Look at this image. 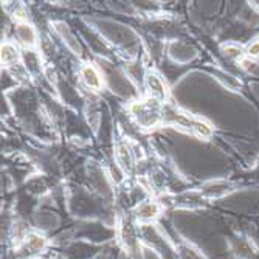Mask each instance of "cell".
I'll use <instances>...</instances> for the list:
<instances>
[{
    "label": "cell",
    "instance_id": "obj_1",
    "mask_svg": "<svg viewBox=\"0 0 259 259\" xmlns=\"http://www.w3.org/2000/svg\"><path fill=\"white\" fill-rule=\"evenodd\" d=\"M158 101H137L131 106V112L141 127H152L160 120V109L157 106Z\"/></svg>",
    "mask_w": 259,
    "mask_h": 259
},
{
    "label": "cell",
    "instance_id": "obj_2",
    "mask_svg": "<svg viewBox=\"0 0 259 259\" xmlns=\"http://www.w3.org/2000/svg\"><path fill=\"white\" fill-rule=\"evenodd\" d=\"M145 84H146V89L149 92V95L152 97V100L155 101H164L168 97V89H166V84L164 81L157 75V73H148L146 78H145Z\"/></svg>",
    "mask_w": 259,
    "mask_h": 259
},
{
    "label": "cell",
    "instance_id": "obj_3",
    "mask_svg": "<svg viewBox=\"0 0 259 259\" xmlns=\"http://www.w3.org/2000/svg\"><path fill=\"white\" fill-rule=\"evenodd\" d=\"M53 27H55V31H56V33L59 34V37L65 42V45L68 47V49L72 50L75 55L79 56V55L82 53L81 45H79L76 36L72 33V30L68 28L67 23H64V22H55V23H53Z\"/></svg>",
    "mask_w": 259,
    "mask_h": 259
},
{
    "label": "cell",
    "instance_id": "obj_4",
    "mask_svg": "<svg viewBox=\"0 0 259 259\" xmlns=\"http://www.w3.org/2000/svg\"><path fill=\"white\" fill-rule=\"evenodd\" d=\"M16 36H17L19 42L23 47H27V49H31V47H34L37 44V33H36L34 27L27 22L17 23L16 25Z\"/></svg>",
    "mask_w": 259,
    "mask_h": 259
},
{
    "label": "cell",
    "instance_id": "obj_5",
    "mask_svg": "<svg viewBox=\"0 0 259 259\" xmlns=\"http://www.w3.org/2000/svg\"><path fill=\"white\" fill-rule=\"evenodd\" d=\"M115 155H116V163H118V166L123 172L126 174H131L132 169H134V154H132V149L124 145V143H120L115 149Z\"/></svg>",
    "mask_w": 259,
    "mask_h": 259
},
{
    "label": "cell",
    "instance_id": "obj_6",
    "mask_svg": "<svg viewBox=\"0 0 259 259\" xmlns=\"http://www.w3.org/2000/svg\"><path fill=\"white\" fill-rule=\"evenodd\" d=\"M158 214H160V205L152 200H146L143 203H140L135 209V216L140 221H145V222L154 221Z\"/></svg>",
    "mask_w": 259,
    "mask_h": 259
},
{
    "label": "cell",
    "instance_id": "obj_7",
    "mask_svg": "<svg viewBox=\"0 0 259 259\" xmlns=\"http://www.w3.org/2000/svg\"><path fill=\"white\" fill-rule=\"evenodd\" d=\"M81 78L84 81V84L90 89H95V90H100L103 87V78L101 75L97 72V68L90 65V64H85L81 67Z\"/></svg>",
    "mask_w": 259,
    "mask_h": 259
},
{
    "label": "cell",
    "instance_id": "obj_8",
    "mask_svg": "<svg viewBox=\"0 0 259 259\" xmlns=\"http://www.w3.org/2000/svg\"><path fill=\"white\" fill-rule=\"evenodd\" d=\"M2 64L4 65H16V62L20 59V55H19V50L17 47L11 42H5L2 44Z\"/></svg>",
    "mask_w": 259,
    "mask_h": 259
},
{
    "label": "cell",
    "instance_id": "obj_9",
    "mask_svg": "<svg viewBox=\"0 0 259 259\" xmlns=\"http://www.w3.org/2000/svg\"><path fill=\"white\" fill-rule=\"evenodd\" d=\"M45 245H47V239L39 236V234H30L25 242L28 253H39L45 248Z\"/></svg>",
    "mask_w": 259,
    "mask_h": 259
},
{
    "label": "cell",
    "instance_id": "obj_10",
    "mask_svg": "<svg viewBox=\"0 0 259 259\" xmlns=\"http://www.w3.org/2000/svg\"><path fill=\"white\" fill-rule=\"evenodd\" d=\"M193 132H196V135L200 138H209L211 134H213V131H211V127L206 123L197 118H193Z\"/></svg>",
    "mask_w": 259,
    "mask_h": 259
},
{
    "label": "cell",
    "instance_id": "obj_11",
    "mask_svg": "<svg viewBox=\"0 0 259 259\" xmlns=\"http://www.w3.org/2000/svg\"><path fill=\"white\" fill-rule=\"evenodd\" d=\"M23 61H25V64H27L25 67L30 70V72H39L40 70V61L36 53L27 50L25 55H23Z\"/></svg>",
    "mask_w": 259,
    "mask_h": 259
},
{
    "label": "cell",
    "instance_id": "obj_12",
    "mask_svg": "<svg viewBox=\"0 0 259 259\" xmlns=\"http://www.w3.org/2000/svg\"><path fill=\"white\" fill-rule=\"evenodd\" d=\"M228 191V183H222V182H216V183H211L205 188V193L211 197H216L221 196L224 193Z\"/></svg>",
    "mask_w": 259,
    "mask_h": 259
},
{
    "label": "cell",
    "instance_id": "obj_13",
    "mask_svg": "<svg viewBox=\"0 0 259 259\" xmlns=\"http://www.w3.org/2000/svg\"><path fill=\"white\" fill-rule=\"evenodd\" d=\"M87 120H89V124L92 126L93 131H98V124H100V112H98V107L95 104H90L89 109H87Z\"/></svg>",
    "mask_w": 259,
    "mask_h": 259
},
{
    "label": "cell",
    "instance_id": "obj_14",
    "mask_svg": "<svg viewBox=\"0 0 259 259\" xmlns=\"http://www.w3.org/2000/svg\"><path fill=\"white\" fill-rule=\"evenodd\" d=\"M241 64H242V67L247 70L248 73H251V75H259V64H256V62H253V61H250V59H242Z\"/></svg>",
    "mask_w": 259,
    "mask_h": 259
},
{
    "label": "cell",
    "instance_id": "obj_15",
    "mask_svg": "<svg viewBox=\"0 0 259 259\" xmlns=\"http://www.w3.org/2000/svg\"><path fill=\"white\" fill-rule=\"evenodd\" d=\"M225 55L231 59H241L242 61V50L239 49V47H227Z\"/></svg>",
    "mask_w": 259,
    "mask_h": 259
},
{
    "label": "cell",
    "instance_id": "obj_16",
    "mask_svg": "<svg viewBox=\"0 0 259 259\" xmlns=\"http://www.w3.org/2000/svg\"><path fill=\"white\" fill-rule=\"evenodd\" d=\"M216 75H218V76H219V79H221V81H224V82L227 84V87H230V89H233V87H236V85H238V81L234 79L233 76L227 75V73H222V72H216Z\"/></svg>",
    "mask_w": 259,
    "mask_h": 259
},
{
    "label": "cell",
    "instance_id": "obj_17",
    "mask_svg": "<svg viewBox=\"0 0 259 259\" xmlns=\"http://www.w3.org/2000/svg\"><path fill=\"white\" fill-rule=\"evenodd\" d=\"M247 55L250 58H259V39L253 40L247 47Z\"/></svg>",
    "mask_w": 259,
    "mask_h": 259
},
{
    "label": "cell",
    "instance_id": "obj_18",
    "mask_svg": "<svg viewBox=\"0 0 259 259\" xmlns=\"http://www.w3.org/2000/svg\"><path fill=\"white\" fill-rule=\"evenodd\" d=\"M251 7L256 8V10H259V2H251Z\"/></svg>",
    "mask_w": 259,
    "mask_h": 259
}]
</instances>
